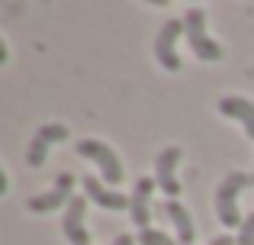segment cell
<instances>
[{
    "label": "cell",
    "instance_id": "5bb4252c",
    "mask_svg": "<svg viewBox=\"0 0 254 245\" xmlns=\"http://www.w3.org/2000/svg\"><path fill=\"white\" fill-rule=\"evenodd\" d=\"M235 242L238 245H254V213L245 216V223H242V229H238Z\"/></svg>",
    "mask_w": 254,
    "mask_h": 245
},
{
    "label": "cell",
    "instance_id": "4fadbf2b",
    "mask_svg": "<svg viewBox=\"0 0 254 245\" xmlns=\"http://www.w3.org/2000/svg\"><path fill=\"white\" fill-rule=\"evenodd\" d=\"M135 239H138V245H177L168 233H161V229H142Z\"/></svg>",
    "mask_w": 254,
    "mask_h": 245
},
{
    "label": "cell",
    "instance_id": "8992f818",
    "mask_svg": "<svg viewBox=\"0 0 254 245\" xmlns=\"http://www.w3.org/2000/svg\"><path fill=\"white\" fill-rule=\"evenodd\" d=\"M64 139H68V129H64L62 123L39 126L36 136H32V142L26 145V164H29V168H42L49 149H52V145H58V142H64Z\"/></svg>",
    "mask_w": 254,
    "mask_h": 245
},
{
    "label": "cell",
    "instance_id": "6da1fadb",
    "mask_svg": "<svg viewBox=\"0 0 254 245\" xmlns=\"http://www.w3.org/2000/svg\"><path fill=\"white\" fill-rule=\"evenodd\" d=\"M251 184H254V174H248V171H229L222 177V184L216 187V216L222 226L242 229L245 216L238 213V194L245 187H251Z\"/></svg>",
    "mask_w": 254,
    "mask_h": 245
},
{
    "label": "cell",
    "instance_id": "9c48e42d",
    "mask_svg": "<svg viewBox=\"0 0 254 245\" xmlns=\"http://www.w3.org/2000/svg\"><path fill=\"white\" fill-rule=\"evenodd\" d=\"M151 190H155V177H138L135 190H132V203H129V220L142 229H151Z\"/></svg>",
    "mask_w": 254,
    "mask_h": 245
},
{
    "label": "cell",
    "instance_id": "5b68a950",
    "mask_svg": "<svg viewBox=\"0 0 254 245\" xmlns=\"http://www.w3.org/2000/svg\"><path fill=\"white\" fill-rule=\"evenodd\" d=\"M180 32L187 36V26H184V19H164V26L158 29V36H155V58L161 62V68L164 71H180L184 65H180V55L174 52V42L180 39Z\"/></svg>",
    "mask_w": 254,
    "mask_h": 245
},
{
    "label": "cell",
    "instance_id": "7a4b0ae2",
    "mask_svg": "<svg viewBox=\"0 0 254 245\" xmlns=\"http://www.w3.org/2000/svg\"><path fill=\"white\" fill-rule=\"evenodd\" d=\"M184 26H187V42H190V49H193L196 58H203V62H219V58L225 55L222 45L206 32V10L203 6H190L187 16H184Z\"/></svg>",
    "mask_w": 254,
    "mask_h": 245
},
{
    "label": "cell",
    "instance_id": "8fae6325",
    "mask_svg": "<svg viewBox=\"0 0 254 245\" xmlns=\"http://www.w3.org/2000/svg\"><path fill=\"white\" fill-rule=\"evenodd\" d=\"M158 210H161V213L174 223L180 245H193V236H196V229H193V220H190V213H187L184 203H180V200H164Z\"/></svg>",
    "mask_w": 254,
    "mask_h": 245
},
{
    "label": "cell",
    "instance_id": "2e32d148",
    "mask_svg": "<svg viewBox=\"0 0 254 245\" xmlns=\"http://www.w3.org/2000/svg\"><path fill=\"white\" fill-rule=\"evenodd\" d=\"M138 239H135V236H119V239L116 242H113V245H135Z\"/></svg>",
    "mask_w": 254,
    "mask_h": 245
},
{
    "label": "cell",
    "instance_id": "277c9868",
    "mask_svg": "<svg viewBox=\"0 0 254 245\" xmlns=\"http://www.w3.org/2000/svg\"><path fill=\"white\" fill-rule=\"evenodd\" d=\"M77 155L90 158V162L103 171L106 184H119V181H123V164H119L116 152H113L110 145H103L100 139H81V142H77Z\"/></svg>",
    "mask_w": 254,
    "mask_h": 245
},
{
    "label": "cell",
    "instance_id": "30bf717a",
    "mask_svg": "<svg viewBox=\"0 0 254 245\" xmlns=\"http://www.w3.org/2000/svg\"><path fill=\"white\" fill-rule=\"evenodd\" d=\"M84 197L103 210H129V203H132V197L119 194V190H106L97 177H84Z\"/></svg>",
    "mask_w": 254,
    "mask_h": 245
},
{
    "label": "cell",
    "instance_id": "52a82bcc",
    "mask_svg": "<svg viewBox=\"0 0 254 245\" xmlns=\"http://www.w3.org/2000/svg\"><path fill=\"white\" fill-rule=\"evenodd\" d=\"M180 145H171V149H164L161 155H158V162H155V184L161 187V194L164 197H171V200H177V194H180V181H177V164H180Z\"/></svg>",
    "mask_w": 254,
    "mask_h": 245
},
{
    "label": "cell",
    "instance_id": "3957f363",
    "mask_svg": "<svg viewBox=\"0 0 254 245\" xmlns=\"http://www.w3.org/2000/svg\"><path fill=\"white\" fill-rule=\"evenodd\" d=\"M71 197H74V174H71V171H62V174L55 177V184H52V190L36 194V197L26 200V210H29V213H52V210H58V207H68Z\"/></svg>",
    "mask_w": 254,
    "mask_h": 245
},
{
    "label": "cell",
    "instance_id": "7c38bea8",
    "mask_svg": "<svg viewBox=\"0 0 254 245\" xmlns=\"http://www.w3.org/2000/svg\"><path fill=\"white\" fill-rule=\"evenodd\" d=\"M219 113L229 116V120H238L248 132V139H254V103L245 100V97H222L219 100Z\"/></svg>",
    "mask_w": 254,
    "mask_h": 245
},
{
    "label": "cell",
    "instance_id": "ba28073f",
    "mask_svg": "<svg viewBox=\"0 0 254 245\" xmlns=\"http://www.w3.org/2000/svg\"><path fill=\"white\" fill-rule=\"evenodd\" d=\"M84 213H87V197H71V203L64 207V220H62L64 239L71 245H90V236H87V226H84Z\"/></svg>",
    "mask_w": 254,
    "mask_h": 245
},
{
    "label": "cell",
    "instance_id": "9a60e30c",
    "mask_svg": "<svg viewBox=\"0 0 254 245\" xmlns=\"http://www.w3.org/2000/svg\"><path fill=\"white\" fill-rule=\"evenodd\" d=\"M209 245H238V242L232 239V236H219V239H212Z\"/></svg>",
    "mask_w": 254,
    "mask_h": 245
}]
</instances>
